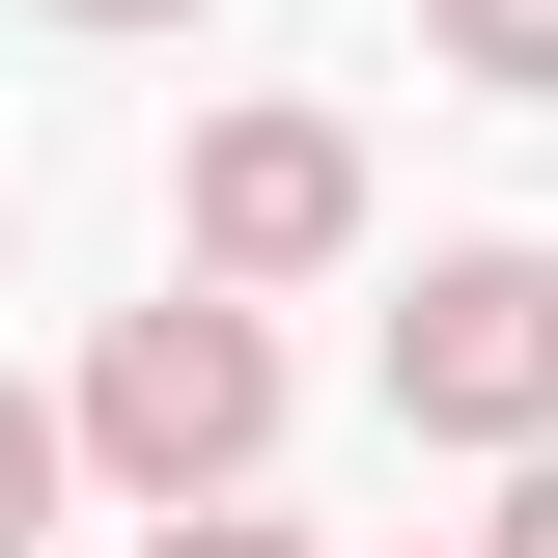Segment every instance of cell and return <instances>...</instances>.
Returning a JSON list of instances; mask_svg holds the SVG:
<instances>
[{
  "label": "cell",
  "instance_id": "1",
  "mask_svg": "<svg viewBox=\"0 0 558 558\" xmlns=\"http://www.w3.org/2000/svg\"><path fill=\"white\" fill-rule=\"evenodd\" d=\"M57 447L112 502H223L279 447V336H252V279H168V307H112L84 336V391H57Z\"/></svg>",
  "mask_w": 558,
  "mask_h": 558
},
{
  "label": "cell",
  "instance_id": "2",
  "mask_svg": "<svg viewBox=\"0 0 558 558\" xmlns=\"http://www.w3.org/2000/svg\"><path fill=\"white\" fill-rule=\"evenodd\" d=\"M391 418H418V447H558V252H418Z\"/></svg>",
  "mask_w": 558,
  "mask_h": 558
},
{
  "label": "cell",
  "instance_id": "3",
  "mask_svg": "<svg viewBox=\"0 0 558 558\" xmlns=\"http://www.w3.org/2000/svg\"><path fill=\"white\" fill-rule=\"evenodd\" d=\"M168 223H196V279H336V252H363V140H336V112H196Z\"/></svg>",
  "mask_w": 558,
  "mask_h": 558
},
{
  "label": "cell",
  "instance_id": "4",
  "mask_svg": "<svg viewBox=\"0 0 558 558\" xmlns=\"http://www.w3.org/2000/svg\"><path fill=\"white\" fill-rule=\"evenodd\" d=\"M418 57L502 84V112H558V0H418Z\"/></svg>",
  "mask_w": 558,
  "mask_h": 558
},
{
  "label": "cell",
  "instance_id": "5",
  "mask_svg": "<svg viewBox=\"0 0 558 558\" xmlns=\"http://www.w3.org/2000/svg\"><path fill=\"white\" fill-rule=\"evenodd\" d=\"M57 475H84V447H57V391H0V558L57 531Z\"/></svg>",
  "mask_w": 558,
  "mask_h": 558
},
{
  "label": "cell",
  "instance_id": "6",
  "mask_svg": "<svg viewBox=\"0 0 558 558\" xmlns=\"http://www.w3.org/2000/svg\"><path fill=\"white\" fill-rule=\"evenodd\" d=\"M140 558H307V531H252V475H223V502H168Z\"/></svg>",
  "mask_w": 558,
  "mask_h": 558
},
{
  "label": "cell",
  "instance_id": "7",
  "mask_svg": "<svg viewBox=\"0 0 558 558\" xmlns=\"http://www.w3.org/2000/svg\"><path fill=\"white\" fill-rule=\"evenodd\" d=\"M475 558H558V447H502V531H475Z\"/></svg>",
  "mask_w": 558,
  "mask_h": 558
},
{
  "label": "cell",
  "instance_id": "8",
  "mask_svg": "<svg viewBox=\"0 0 558 558\" xmlns=\"http://www.w3.org/2000/svg\"><path fill=\"white\" fill-rule=\"evenodd\" d=\"M57 28H196V0H57Z\"/></svg>",
  "mask_w": 558,
  "mask_h": 558
}]
</instances>
